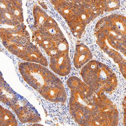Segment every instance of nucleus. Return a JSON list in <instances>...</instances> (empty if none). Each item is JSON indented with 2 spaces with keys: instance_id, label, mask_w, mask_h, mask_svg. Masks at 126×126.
Returning <instances> with one entry per match:
<instances>
[{
  "instance_id": "nucleus-12",
  "label": "nucleus",
  "mask_w": 126,
  "mask_h": 126,
  "mask_svg": "<svg viewBox=\"0 0 126 126\" xmlns=\"http://www.w3.org/2000/svg\"><path fill=\"white\" fill-rule=\"evenodd\" d=\"M0 100L9 107L18 100L16 94L2 77H0Z\"/></svg>"
},
{
  "instance_id": "nucleus-4",
  "label": "nucleus",
  "mask_w": 126,
  "mask_h": 126,
  "mask_svg": "<svg viewBox=\"0 0 126 126\" xmlns=\"http://www.w3.org/2000/svg\"><path fill=\"white\" fill-rule=\"evenodd\" d=\"M97 43L102 50L108 46L126 56V17L119 15H110L97 22L95 29Z\"/></svg>"
},
{
  "instance_id": "nucleus-11",
  "label": "nucleus",
  "mask_w": 126,
  "mask_h": 126,
  "mask_svg": "<svg viewBox=\"0 0 126 126\" xmlns=\"http://www.w3.org/2000/svg\"><path fill=\"white\" fill-rule=\"evenodd\" d=\"M93 54L89 47L81 43L76 46L73 58L74 65L77 69L82 67L92 59Z\"/></svg>"
},
{
  "instance_id": "nucleus-1",
  "label": "nucleus",
  "mask_w": 126,
  "mask_h": 126,
  "mask_svg": "<svg viewBox=\"0 0 126 126\" xmlns=\"http://www.w3.org/2000/svg\"><path fill=\"white\" fill-rule=\"evenodd\" d=\"M71 90L70 112L81 126H116L119 113L116 107L104 93L94 91L79 78H69Z\"/></svg>"
},
{
  "instance_id": "nucleus-13",
  "label": "nucleus",
  "mask_w": 126,
  "mask_h": 126,
  "mask_svg": "<svg viewBox=\"0 0 126 126\" xmlns=\"http://www.w3.org/2000/svg\"><path fill=\"white\" fill-rule=\"evenodd\" d=\"M33 14L34 18L33 26L37 29L47 22L50 18V16L38 6H35L33 8Z\"/></svg>"
},
{
  "instance_id": "nucleus-5",
  "label": "nucleus",
  "mask_w": 126,
  "mask_h": 126,
  "mask_svg": "<svg viewBox=\"0 0 126 126\" xmlns=\"http://www.w3.org/2000/svg\"><path fill=\"white\" fill-rule=\"evenodd\" d=\"M81 75L85 83L96 92L110 93L117 86V79L113 72L108 66L95 60L85 65Z\"/></svg>"
},
{
  "instance_id": "nucleus-14",
  "label": "nucleus",
  "mask_w": 126,
  "mask_h": 126,
  "mask_svg": "<svg viewBox=\"0 0 126 126\" xmlns=\"http://www.w3.org/2000/svg\"><path fill=\"white\" fill-rule=\"evenodd\" d=\"M14 115L10 110L0 106V126H17Z\"/></svg>"
},
{
  "instance_id": "nucleus-8",
  "label": "nucleus",
  "mask_w": 126,
  "mask_h": 126,
  "mask_svg": "<svg viewBox=\"0 0 126 126\" xmlns=\"http://www.w3.org/2000/svg\"><path fill=\"white\" fill-rule=\"evenodd\" d=\"M10 107L15 112L22 123H36L41 120L40 116L33 107L30 106L26 101L18 100L17 102Z\"/></svg>"
},
{
  "instance_id": "nucleus-7",
  "label": "nucleus",
  "mask_w": 126,
  "mask_h": 126,
  "mask_svg": "<svg viewBox=\"0 0 126 126\" xmlns=\"http://www.w3.org/2000/svg\"><path fill=\"white\" fill-rule=\"evenodd\" d=\"M21 0H0V24L16 27L23 23Z\"/></svg>"
},
{
  "instance_id": "nucleus-2",
  "label": "nucleus",
  "mask_w": 126,
  "mask_h": 126,
  "mask_svg": "<svg viewBox=\"0 0 126 126\" xmlns=\"http://www.w3.org/2000/svg\"><path fill=\"white\" fill-rule=\"evenodd\" d=\"M19 71L24 80L47 100L54 103H65L67 94L59 78L40 64L20 63Z\"/></svg>"
},
{
  "instance_id": "nucleus-10",
  "label": "nucleus",
  "mask_w": 126,
  "mask_h": 126,
  "mask_svg": "<svg viewBox=\"0 0 126 126\" xmlns=\"http://www.w3.org/2000/svg\"><path fill=\"white\" fill-rule=\"evenodd\" d=\"M20 58L29 62L38 63L45 66H48L47 59L44 57L38 47L32 43Z\"/></svg>"
},
{
  "instance_id": "nucleus-9",
  "label": "nucleus",
  "mask_w": 126,
  "mask_h": 126,
  "mask_svg": "<svg viewBox=\"0 0 126 126\" xmlns=\"http://www.w3.org/2000/svg\"><path fill=\"white\" fill-rule=\"evenodd\" d=\"M50 66L55 73L59 76L64 77L69 75L71 69L69 52L50 57Z\"/></svg>"
},
{
  "instance_id": "nucleus-3",
  "label": "nucleus",
  "mask_w": 126,
  "mask_h": 126,
  "mask_svg": "<svg viewBox=\"0 0 126 126\" xmlns=\"http://www.w3.org/2000/svg\"><path fill=\"white\" fill-rule=\"evenodd\" d=\"M76 37L82 35L87 24L104 13L102 0H51Z\"/></svg>"
},
{
  "instance_id": "nucleus-6",
  "label": "nucleus",
  "mask_w": 126,
  "mask_h": 126,
  "mask_svg": "<svg viewBox=\"0 0 126 126\" xmlns=\"http://www.w3.org/2000/svg\"><path fill=\"white\" fill-rule=\"evenodd\" d=\"M26 28L24 23L11 28H0L3 45L11 53L19 58L31 43Z\"/></svg>"
}]
</instances>
